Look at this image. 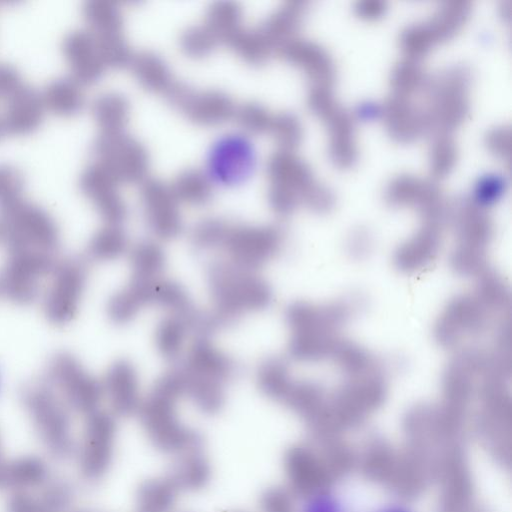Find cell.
Instances as JSON below:
<instances>
[{
	"label": "cell",
	"instance_id": "6da1fadb",
	"mask_svg": "<svg viewBox=\"0 0 512 512\" xmlns=\"http://www.w3.org/2000/svg\"><path fill=\"white\" fill-rule=\"evenodd\" d=\"M217 328L233 323L246 312L266 308L272 299L268 283L252 270L232 262H213L207 272Z\"/></svg>",
	"mask_w": 512,
	"mask_h": 512
},
{
	"label": "cell",
	"instance_id": "7a4b0ae2",
	"mask_svg": "<svg viewBox=\"0 0 512 512\" xmlns=\"http://www.w3.org/2000/svg\"><path fill=\"white\" fill-rule=\"evenodd\" d=\"M92 153L118 183L146 180L149 156L135 138L121 132H100L92 143Z\"/></svg>",
	"mask_w": 512,
	"mask_h": 512
},
{
	"label": "cell",
	"instance_id": "3957f363",
	"mask_svg": "<svg viewBox=\"0 0 512 512\" xmlns=\"http://www.w3.org/2000/svg\"><path fill=\"white\" fill-rule=\"evenodd\" d=\"M256 166V151L243 134L229 133L218 138L207 155L206 175L210 181L225 187L246 182Z\"/></svg>",
	"mask_w": 512,
	"mask_h": 512
},
{
	"label": "cell",
	"instance_id": "277c9868",
	"mask_svg": "<svg viewBox=\"0 0 512 512\" xmlns=\"http://www.w3.org/2000/svg\"><path fill=\"white\" fill-rule=\"evenodd\" d=\"M282 233L274 226H252L228 222L220 248L233 264L248 270L264 265L280 249Z\"/></svg>",
	"mask_w": 512,
	"mask_h": 512
},
{
	"label": "cell",
	"instance_id": "5b68a950",
	"mask_svg": "<svg viewBox=\"0 0 512 512\" xmlns=\"http://www.w3.org/2000/svg\"><path fill=\"white\" fill-rule=\"evenodd\" d=\"M168 102L190 121L203 126L219 125L232 119L235 104L218 90H198L175 82L165 94Z\"/></svg>",
	"mask_w": 512,
	"mask_h": 512
},
{
	"label": "cell",
	"instance_id": "8992f818",
	"mask_svg": "<svg viewBox=\"0 0 512 512\" xmlns=\"http://www.w3.org/2000/svg\"><path fill=\"white\" fill-rule=\"evenodd\" d=\"M140 196L150 230L163 239L176 237L182 230V219L170 186L156 179L144 180Z\"/></svg>",
	"mask_w": 512,
	"mask_h": 512
},
{
	"label": "cell",
	"instance_id": "52a82bcc",
	"mask_svg": "<svg viewBox=\"0 0 512 512\" xmlns=\"http://www.w3.org/2000/svg\"><path fill=\"white\" fill-rule=\"evenodd\" d=\"M118 182L99 162L84 168L79 177L82 193L94 204L108 223L119 225L126 217V206L118 191Z\"/></svg>",
	"mask_w": 512,
	"mask_h": 512
},
{
	"label": "cell",
	"instance_id": "ba28073f",
	"mask_svg": "<svg viewBox=\"0 0 512 512\" xmlns=\"http://www.w3.org/2000/svg\"><path fill=\"white\" fill-rule=\"evenodd\" d=\"M179 370L187 378L224 386L233 377L235 364L207 337H197Z\"/></svg>",
	"mask_w": 512,
	"mask_h": 512
},
{
	"label": "cell",
	"instance_id": "9c48e42d",
	"mask_svg": "<svg viewBox=\"0 0 512 512\" xmlns=\"http://www.w3.org/2000/svg\"><path fill=\"white\" fill-rule=\"evenodd\" d=\"M62 51L70 64L71 77L80 85L92 84L104 74L94 34L87 29H75L65 35Z\"/></svg>",
	"mask_w": 512,
	"mask_h": 512
},
{
	"label": "cell",
	"instance_id": "30bf717a",
	"mask_svg": "<svg viewBox=\"0 0 512 512\" xmlns=\"http://www.w3.org/2000/svg\"><path fill=\"white\" fill-rule=\"evenodd\" d=\"M267 175L271 187L289 194L298 204L304 202L307 193L316 183L307 164L292 151L286 150H280L270 157Z\"/></svg>",
	"mask_w": 512,
	"mask_h": 512
},
{
	"label": "cell",
	"instance_id": "8fae6325",
	"mask_svg": "<svg viewBox=\"0 0 512 512\" xmlns=\"http://www.w3.org/2000/svg\"><path fill=\"white\" fill-rule=\"evenodd\" d=\"M44 103L41 93L34 87L21 84L8 98L2 114L7 132L28 134L42 123Z\"/></svg>",
	"mask_w": 512,
	"mask_h": 512
},
{
	"label": "cell",
	"instance_id": "7c38bea8",
	"mask_svg": "<svg viewBox=\"0 0 512 512\" xmlns=\"http://www.w3.org/2000/svg\"><path fill=\"white\" fill-rule=\"evenodd\" d=\"M278 51L288 62L303 69L313 85L330 88L335 77L334 65L327 52L318 44L294 38Z\"/></svg>",
	"mask_w": 512,
	"mask_h": 512
},
{
	"label": "cell",
	"instance_id": "4fadbf2b",
	"mask_svg": "<svg viewBox=\"0 0 512 512\" xmlns=\"http://www.w3.org/2000/svg\"><path fill=\"white\" fill-rule=\"evenodd\" d=\"M59 276L47 303L50 316L57 321L73 315L84 285L85 272L82 265L69 263L62 267Z\"/></svg>",
	"mask_w": 512,
	"mask_h": 512
},
{
	"label": "cell",
	"instance_id": "5bb4252c",
	"mask_svg": "<svg viewBox=\"0 0 512 512\" xmlns=\"http://www.w3.org/2000/svg\"><path fill=\"white\" fill-rule=\"evenodd\" d=\"M390 135L399 141L415 138L424 128L422 111L409 102L406 96L393 94L380 108Z\"/></svg>",
	"mask_w": 512,
	"mask_h": 512
},
{
	"label": "cell",
	"instance_id": "9a60e30c",
	"mask_svg": "<svg viewBox=\"0 0 512 512\" xmlns=\"http://www.w3.org/2000/svg\"><path fill=\"white\" fill-rule=\"evenodd\" d=\"M304 10V2H287L269 15L257 29L273 50H279L283 45L295 38Z\"/></svg>",
	"mask_w": 512,
	"mask_h": 512
},
{
	"label": "cell",
	"instance_id": "2e32d148",
	"mask_svg": "<svg viewBox=\"0 0 512 512\" xmlns=\"http://www.w3.org/2000/svg\"><path fill=\"white\" fill-rule=\"evenodd\" d=\"M105 388L121 412H130L138 404V376L134 366L125 360L114 363L107 372Z\"/></svg>",
	"mask_w": 512,
	"mask_h": 512
},
{
	"label": "cell",
	"instance_id": "e0dca14e",
	"mask_svg": "<svg viewBox=\"0 0 512 512\" xmlns=\"http://www.w3.org/2000/svg\"><path fill=\"white\" fill-rule=\"evenodd\" d=\"M129 65L136 81L147 91L166 94L176 82L164 59L154 52L133 54Z\"/></svg>",
	"mask_w": 512,
	"mask_h": 512
},
{
	"label": "cell",
	"instance_id": "ac0fdd59",
	"mask_svg": "<svg viewBox=\"0 0 512 512\" xmlns=\"http://www.w3.org/2000/svg\"><path fill=\"white\" fill-rule=\"evenodd\" d=\"M45 108L61 116H72L84 106L81 85L71 76H61L49 81L42 93Z\"/></svg>",
	"mask_w": 512,
	"mask_h": 512
},
{
	"label": "cell",
	"instance_id": "d6986e66",
	"mask_svg": "<svg viewBox=\"0 0 512 512\" xmlns=\"http://www.w3.org/2000/svg\"><path fill=\"white\" fill-rule=\"evenodd\" d=\"M155 281L132 279L123 290L110 299L109 317L118 324L131 321L142 308L149 305L150 293Z\"/></svg>",
	"mask_w": 512,
	"mask_h": 512
},
{
	"label": "cell",
	"instance_id": "ffe728a7",
	"mask_svg": "<svg viewBox=\"0 0 512 512\" xmlns=\"http://www.w3.org/2000/svg\"><path fill=\"white\" fill-rule=\"evenodd\" d=\"M91 110L102 132L124 131L130 117L128 100L117 92L98 95L92 103Z\"/></svg>",
	"mask_w": 512,
	"mask_h": 512
},
{
	"label": "cell",
	"instance_id": "44dd1931",
	"mask_svg": "<svg viewBox=\"0 0 512 512\" xmlns=\"http://www.w3.org/2000/svg\"><path fill=\"white\" fill-rule=\"evenodd\" d=\"M242 8L233 1L214 2L207 10L204 26L219 44H228L242 29Z\"/></svg>",
	"mask_w": 512,
	"mask_h": 512
},
{
	"label": "cell",
	"instance_id": "7402d4cb",
	"mask_svg": "<svg viewBox=\"0 0 512 512\" xmlns=\"http://www.w3.org/2000/svg\"><path fill=\"white\" fill-rule=\"evenodd\" d=\"M82 14L94 35L123 32V16L116 2L111 0H87Z\"/></svg>",
	"mask_w": 512,
	"mask_h": 512
},
{
	"label": "cell",
	"instance_id": "603a6c76",
	"mask_svg": "<svg viewBox=\"0 0 512 512\" xmlns=\"http://www.w3.org/2000/svg\"><path fill=\"white\" fill-rule=\"evenodd\" d=\"M170 188L178 201L196 206L209 202L213 192V184L206 173L197 169L179 173Z\"/></svg>",
	"mask_w": 512,
	"mask_h": 512
},
{
	"label": "cell",
	"instance_id": "cb8c5ba5",
	"mask_svg": "<svg viewBox=\"0 0 512 512\" xmlns=\"http://www.w3.org/2000/svg\"><path fill=\"white\" fill-rule=\"evenodd\" d=\"M469 11L470 2L468 1L445 2L424 25L434 42L445 40L463 25Z\"/></svg>",
	"mask_w": 512,
	"mask_h": 512
},
{
	"label": "cell",
	"instance_id": "d4e9b609",
	"mask_svg": "<svg viewBox=\"0 0 512 512\" xmlns=\"http://www.w3.org/2000/svg\"><path fill=\"white\" fill-rule=\"evenodd\" d=\"M132 279L153 281L161 278L165 268V255L153 242L138 244L131 255Z\"/></svg>",
	"mask_w": 512,
	"mask_h": 512
},
{
	"label": "cell",
	"instance_id": "484cf974",
	"mask_svg": "<svg viewBox=\"0 0 512 512\" xmlns=\"http://www.w3.org/2000/svg\"><path fill=\"white\" fill-rule=\"evenodd\" d=\"M190 331L188 322L179 316L168 315L157 326L155 340L160 354L168 359H176L183 348L187 332Z\"/></svg>",
	"mask_w": 512,
	"mask_h": 512
},
{
	"label": "cell",
	"instance_id": "4316f807",
	"mask_svg": "<svg viewBox=\"0 0 512 512\" xmlns=\"http://www.w3.org/2000/svg\"><path fill=\"white\" fill-rule=\"evenodd\" d=\"M245 63H265L274 51L258 29L242 28L227 44Z\"/></svg>",
	"mask_w": 512,
	"mask_h": 512
},
{
	"label": "cell",
	"instance_id": "83f0119b",
	"mask_svg": "<svg viewBox=\"0 0 512 512\" xmlns=\"http://www.w3.org/2000/svg\"><path fill=\"white\" fill-rule=\"evenodd\" d=\"M127 248V237L124 231L115 224H108L93 236L89 251L99 260H111L122 255Z\"/></svg>",
	"mask_w": 512,
	"mask_h": 512
},
{
	"label": "cell",
	"instance_id": "f1b7e54d",
	"mask_svg": "<svg viewBox=\"0 0 512 512\" xmlns=\"http://www.w3.org/2000/svg\"><path fill=\"white\" fill-rule=\"evenodd\" d=\"M94 36L98 54L106 67L122 68L130 64L133 54L123 32Z\"/></svg>",
	"mask_w": 512,
	"mask_h": 512
},
{
	"label": "cell",
	"instance_id": "f546056e",
	"mask_svg": "<svg viewBox=\"0 0 512 512\" xmlns=\"http://www.w3.org/2000/svg\"><path fill=\"white\" fill-rule=\"evenodd\" d=\"M257 383L263 393L274 398L285 397L291 386L285 365L277 359H268L260 365Z\"/></svg>",
	"mask_w": 512,
	"mask_h": 512
},
{
	"label": "cell",
	"instance_id": "4dcf8cb0",
	"mask_svg": "<svg viewBox=\"0 0 512 512\" xmlns=\"http://www.w3.org/2000/svg\"><path fill=\"white\" fill-rule=\"evenodd\" d=\"M268 133L280 146V150L292 151L301 141L302 127L297 117L283 112L273 115Z\"/></svg>",
	"mask_w": 512,
	"mask_h": 512
},
{
	"label": "cell",
	"instance_id": "1f68e13d",
	"mask_svg": "<svg viewBox=\"0 0 512 512\" xmlns=\"http://www.w3.org/2000/svg\"><path fill=\"white\" fill-rule=\"evenodd\" d=\"M273 115L261 104L255 102L236 106L233 118L247 134L268 132Z\"/></svg>",
	"mask_w": 512,
	"mask_h": 512
},
{
	"label": "cell",
	"instance_id": "d6a6232c",
	"mask_svg": "<svg viewBox=\"0 0 512 512\" xmlns=\"http://www.w3.org/2000/svg\"><path fill=\"white\" fill-rule=\"evenodd\" d=\"M426 78L423 70L415 59L408 58L400 61L394 67L391 75V85L395 94H407L424 86Z\"/></svg>",
	"mask_w": 512,
	"mask_h": 512
},
{
	"label": "cell",
	"instance_id": "836d02e7",
	"mask_svg": "<svg viewBox=\"0 0 512 512\" xmlns=\"http://www.w3.org/2000/svg\"><path fill=\"white\" fill-rule=\"evenodd\" d=\"M220 45L217 39L202 25L187 28L180 36L181 50L189 57L203 58Z\"/></svg>",
	"mask_w": 512,
	"mask_h": 512
},
{
	"label": "cell",
	"instance_id": "e575fe53",
	"mask_svg": "<svg viewBox=\"0 0 512 512\" xmlns=\"http://www.w3.org/2000/svg\"><path fill=\"white\" fill-rule=\"evenodd\" d=\"M228 221L220 218H207L198 222L192 230L191 239L197 249L220 248Z\"/></svg>",
	"mask_w": 512,
	"mask_h": 512
},
{
	"label": "cell",
	"instance_id": "d590c367",
	"mask_svg": "<svg viewBox=\"0 0 512 512\" xmlns=\"http://www.w3.org/2000/svg\"><path fill=\"white\" fill-rule=\"evenodd\" d=\"M456 159V146L448 133L438 134L430 151L431 171L434 177H443Z\"/></svg>",
	"mask_w": 512,
	"mask_h": 512
},
{
	"label": "cell",
	"instance_id": "8d00e7d4",
	"mask_svg": "<svg viewBox=\"0 0 512 512\" xmlns=\"http://www.w3.org/2000/svg\"><path fill=\"white\" fill-rule=\"evenodd\" d=\"M400 40L403 50L412 59L424 55L434 43L424 23L407 27L402 32Z\"/></svg>",
	"mask_w": 512,
	"mask_h": 512
},
{
	"label": "cell",
	"instance_id": "74e56055",
	"mask_svg": "<svg viewBox=\"0 0 512 512\" xmlns=\"http://www.w3.org/2000/svg\"><path fill=\"white\" fill-rule=\"evenodd\" d=\"M24 176L21 170L10 163H0V203L21 198Z\"/></svg>",
	"mask_w": 512,
	"mask_h": 512
},
{
	"label": "cell",
	"instance_id": "f35d334b",
	"mask_svg": "<svg viewBox=\"0 0 512 512\" xmlns=\"http://www.w3.org/2000/svg\"><path fill=\"white\" fill-rule=\"evenodd\" d=\"M306 512H348L343 503L333 494L322 492L308 503Z\"/></svg>",
	"mask_w": 512,
	"mask_h": 512
},
{
	"label": "cell",
	"instance_id": "ab89813d",
	"mask_svg": "<svg viewBox=\"0 0 512 512\" xmlns=\"http://www.w3.org/2000/svg\"><path fill=\"white\" fill-rule=\"evenodd\" d=\"M504 182L499 175H487L477 185V198L481 202H491L497 199L503 190Z\"/></svg>",
	"mask_w": 512,
	"mask_h": 512
},
{
	"label": "cell",
	"instance_id": "60d3db41",
	"mask_svg": "<svg viewBox=\"0 0 512 512\" xmlns=\"http://www.w3.org/2000/svg\"><path fill=\"white\" fill-rule=\"evenodd\" d=\"M21 84L17 68L9 63H0V98H8Z\"/></svg>",
	"mask_w": 512,
	"mask_h": 512
},
{
	"label": "cell",
	"instance_id": "b9f144b4",
	"mask_svg": "<svg viewBox=\"0 0 512 512\" xmlns=\"http://www.w3.org/2000/svg\"><path fill=\"white\" fill-rule=\"evenodd\" d=\"M510 129L505 126L497 127L489 131L486 136L487 146L492 152L507 157L509 154Z\"/></svg>",
	"mask_w": 512,
	"mask_h": 512
},
{
	"label": "cell",
	"instance_id": "7bdbcfd3",
	"mask_svg": "<svg viewBox=\"0 0 512 512\" xmlns=\"http://www.w3.org/2000/svg\"><path fill=\"white\" fill-rule=\"evenodd\" d=\"M356 11L364 18H376L385 10V3L380 0L359 1L356 5Z\"/></svg>",
	"mask_w": 512,
	"mask_h": 512
},
{
	"label": "cell",
	"instance_id": "ee69618b",
	"mask_svg": "<svg viewBox=\"0 0 512 512\" xmlns=\"http://www.w3.org/2000/svg\"><path fill=\"white\" fill-rule=\"evenodd\" d=\"M376 512H412V511H410L405 506L393 504V505L385 506Z\"/></svg>",
	"mask_w": 512,
	"mask_h": 512
},
{
	"label": "cell",
	"instance_id": "f6af8a7d",
	"mask_svg": "<svg viewBox=\"0 0 512 512\" xmlns=\"http://www.w3.org/2000/svg\"><path fill=\"white\" fill-rule=\"evenodd\" d=\"M7 133L4 120L2 115H0V139Z\"/></svg>",
	"mask_w": 512,
	"mask_h": 512
}]
</instances>
